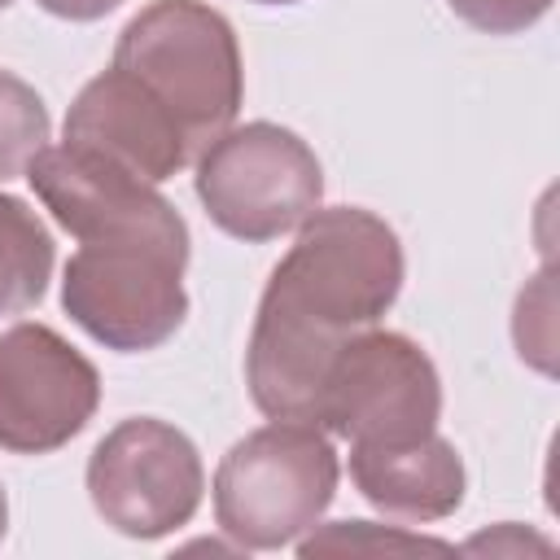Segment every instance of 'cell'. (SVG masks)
Instances as JSON below:
<instances>
[{
  "instance_id": "6da1fadb",
  "label": "cell",
  "mask_w": 560,
  "mask_h": 560,
  "mask_svg": "<svg viewBox=\"0 0 560 560\" xmlns=\"http://www.w3.org/2000/svg\"><path fill=\"white\" fill-rule=\"evenodd\" d=\"M402 289L398 232L359 206H328L302 219L298 241L276 262L249 350V398L271 420L319 416V394L337 350L376 328Z\"/></svg>"
},
{
  "instance_id": "7a4b0ae2",
  "label": "cell",
  "mask_w": 560,
  "mask_h": 560,
  "mask_svg": "<svg viewBox=\"0 0 560 560\" xmlns=\"http://www.w3.org/2000/svg\"><path fill=\"white\" fill-rule=\"evenodd\" d=\"M114 66L127 70L201 153L219 140L245 96L241 44L232 22L201 0L144 4L114 44Z\"/></svg>"
},
{
  "instance_id": "3957f363",
  "label": "cell",
  "mask_w": 560,
  "mask_h": 560,
  "mask_svg": "<svg viewBox=\"0 0 560 560\" xmlns=\"http://www.w3.org/2000/svg\"><path fill=\"white\" fill-rule=\"evenodd\" d=\"M337 477V451L319 424L271 420L219 459L214 521L241 551H280L319 525Z\"/></svg>"
},
{
  "instance_id": "277c9868",
  "label": "cell",
  "mask_w": 560,
  "mask_h": 560,
  "mask_svg": "<svg viewBox=\"0 0 560 560\" xmlns=\"http://www.w3.org/2000/svg\"><path fill=\"white\" fill-rule=\"evenodd\" d=\"M197 197L214 228L262 245L298 232L319 210L324 171L315 149L280 122L228 127L197 153Z\"/></svg>"
},
{
  "instance_id": "5b68a950",
  "label": "cell",
  "mask_w": 560,
  "mask_h": 560,
  "mask_svg": "<svg viewBox=\"0 0 560 560\" xmlns=\"http://www.w3.org/2000/svg\"><path fill=\"white\" fill-rule=\"evenodd\" d=\"M184 267L188 254L153 241H79L66 262L61 306L109 350H158L188 315Z\"/></svg>"
},
{
  "instance_id": "8992f818",
  "label": "cell",
  "mask_w": 560,
  "mask_h": 560,
  "mask_svg": "<svg viewBox=\"0 0 560 560\" xmlns=\"http://www.w3.org/2000/svg\"><path fill=\"white\" fill-rule=\"evenodd\" d=\"M442 381L433 359L402 332L368 328L328 363L315 424L350 446H407L438 433Z\"/></svg>"
},
{
  "instance_id": "52a82bcc",
  "label": "cell",
  "mask_w": 560,
  "mask_h": 560,
  "mask_svg": "<svg viewBox=\"0 0 560 560\" xmlns=\"http://www.w3.org/2000/svg\"><path fill=\"white\" fill-rule=\"evenodd\" d=\"M206 490L201 455L166 420L131 416L114 424L88 459V494L96 516L127 538H162L192 521Z\"/></svg>"
},
{
  "instance_id": "ba28073f",
  "label": "cell",
  "mask_w": 560,
  "mask_h": 560,
  "mask_svg": "<svg viewBox=\"0 0 560 560\" xmlns=\"http://www.w3.org/2000/svg\"><path fill=\"white\" fill-rule=\"evenodd\" d=\"M101 402L96 368L48 324L0 332V446L48 455L79 438Z\"/></svg>"
},
{
  "instance_id": "9c48e42d",
  "label": "cell",
  "mask_w": 560,
  "mask_h": 560,
  "mask_svg": "<svg viewBox=\"0 0 560 560\" xmlns=\"http://www.w3.org/2000/svg\"><path fill=\"white\" fill-rule=\"evenodd\" d=\"M26 179L48 214L79 241H153L188 254V223L179 210L153 192V184L88 149H44L26 166Z\"/></svg>"
},
{
  "instance_id": "30bf717a",
  "label": "cell",
  "mask_w": 560,
  "mask_h": 560,
  "mask_svg": "<svg viewBox=\"0 0 560 560\" xmlns=\"http://www.w3.org/2000/svg\"><path fill=\"white\" fill-rule=\"evenodd\" d=\"M66 144L88 149L144 184H162L197 158L179 122L118 66L83 83L66 114Z\"/></svg>"
},
{
  "instance_id": "8fae6325",
  "label": "cell",
  "mask_w": 560,
  "mask_h": 560,
  "mask_svg": "<svg viewBox=\"0 0 560 560\" xmlns=\"http://www.w3.org/2000/svg\"><path fill=\"white\" fill-rule=\"evenodd\" d=\"M350 481L402 521H442L464 503V459L442 433L407 446H350Z\"/></svg>"
},
{
  "instance_id": "7c38bea8",
  "label": "cell",
  "mask_w": 560,
  "mask_h": 560,
  "mask_svg": "<svg viewBox=\"0 0 560 560\" xmlns=\"http://www.w3.org/2000/svg\"><path fill=\"white\" fill-rule=\"evenodd\" d=\"M52 276V236L44 219L22 201L0 192V319L31 311Z\"/></svg>"
},
{
  "instance_id": "4fadbf2b",
  "label": "cell",
  "mask_w": 560,
  "mask_h": 560,
  "mask_svg": "<svg viewBox=\"0 0 560 560\" xmlns=\"http://www.w3.org/2000/svg\"><path fill=\"white\" fill-rule=\"evenodd\" d=\"M48 109L39 92L0 70V184L26 175V166L48 149Z\"/></svg>"
},
{
  "instance_id": "5bb4252c",
  "label": "cell",
  "mask_w": 560,
  "mask_h": 560,
  "mask_svg": "<svg viewBox=\"0 0 560 560\" xmlns=\"http://www.w3.org/2000/svg\"><path fill=\"white\" fill-rule=\"evenodd\" d=\"M416 551L446 556L451 542L407 534L398 525H372V521H337V525H324L319 534L298 542L302 560H315V556H416Z\"/></svg>"
},
{
  "instance_id": "9a60e30c",
  "label": "cell",
  "mask_w": 560,
  "mask_h": 560,
  "mask_svg": "<svg viewBox=\"0 0 560 560\" xmlns=\"http://www.w3.org/2000/svg\"><path fill=\"white\" fill-rule=\"evenodd\" d=\"M455 18L486 35H521L551 13L556 0H446Z\"/></svg>"
},
{
  "instance_id": "2e32d148",
  "label": "cell",
  "mask_w": 560,
  "mask_h": 560,
  "mask_svg": "<svg viewBox=\"0 0 560 560\" xmlns=\"http://www.w3.org/2000/svg\"><path fill=\"white\" fill-rule=\"evenodd\" d=\"M35 4L52 18H66V22H96V18L114 13L122 0H35Z\"/></svg>"
},
{
  "instance_id": "e0dca14e",
  "label": "cell",
  "mask_w": 560,
  "mask_h": 560,
  "mask_svg": "<svg viewBox=\"0 0 560 560\" xmlns=\"http://www.w3.org/2000/svg\"><path fill=\"white\" fill-rule=\"evenodd\" d=\"M525 547L547 551V542H542V538H529V534H521L516 525H503L499 534H481V538L464 542V551H525Z\"/></svg>"
},
{
  "instance_id": "ac0fdd59",
  "label": "cell",
  "mask_w": 560,
  "mask_h": 560,
  "mask_svg": "<svg viewBox=\"0 0 560 560\" xmlns=\"http://www.w3.org/2000/svg\"><path fill=\"white\" fill-rule=\"evenodd\" d=\"M4 529H9V499H4V486H0V538H4Z\"/></svg>"
},
{
  "instance_id": "d6986e66",
  "label": "cell",
  "mask_w": 560,
  "mask_h": 560,
  "mask_svg": "<svg viewBox=\"0 0 560 560\" xmlns=\"http://www.w3.org/2000/svg\"><path fill=\"white\" fill-rule=\"evenodd\" d=\"M254 4H298V0H254Z\"/></svg>"
},
{
  "instance_id": "ffe728a7",
  "label": "cell",
  "mask_w": 560,
  "mask_h": 560,
  "mask_svg": "<svg viewBox=\"0 0 560 560\" xmlns=\"http://www.w3.org/2000/svg\"><path fill=\"white\" fill-rule=\"evenodd\" d=\"M9 4H13V0H0V9H9Z\"/></svg>"
}]
</instances>
